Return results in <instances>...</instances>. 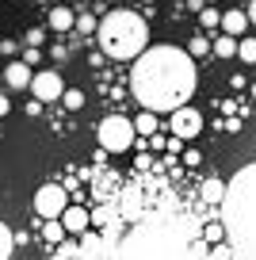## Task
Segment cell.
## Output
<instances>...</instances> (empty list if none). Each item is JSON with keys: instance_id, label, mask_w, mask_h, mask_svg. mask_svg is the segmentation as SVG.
<instances>
[{"instance_id": "1", "label": "cell", "mask_w": 256, "mask_h": 260, "mask_svg": "<svg viewBox=\"0 0 256 260\" xmlns=\"http://www.w3.org/2000/svg\"><path fill=\"white\" fill-rule=\"evenodd\" d=\"M203 230L191 214L172 207H149L142 187H122L92 211V226L77 245H61L73 260H210Z\"/></svg>"}, {"instance_id": "2", "label": "cell", "mask_w": 256, "mask_h": 260, "mask_svg": "<svg viewBox=\"0 0 256 260\" xmlns=\"http://www.w3.org/2000/svg\"><path fill=\"white\" fill-rule=\"evenodd\" d=\"M130 92L145 111H176L195 92V57L180 46H149L134 57Z\"/></svg>"}, {"instance_id": "3", "label": "cell", "mask_w": 256, "mask_h": 260, "mask_svg": "<svg viewBox=\"0 0 256 260\" xmlns=\"http://www.w3.org/2000/svg\"><path fill=\"white\" fill-rule=\"evenodd\" d=\"M222 226L233 260H256V161L245 165L226 184L222 199Z\"/></svg>"}, {"instance_id": "4", "label": "cell", "mask_w": 256, "mask_h": 260, "mask_svg": "<svg viewBox=\"0 0 256 260\" xmlns=\"http://www.w3.org/2000/svg\"><path fill=\"white\" fill-rule=\"evenodd\" d=\"M100 46H104L107 57L115 61H134L145 46H149V23H145L138 12L126 8H115L100 19V31H96Z\"/></svg>"}, {"instance_id": "5", "label": "cell", "mask_w": 256, "mask_h": 260, "mask_svg": "<svg viewBox=\"0 0 256 260\" xmlns=\"http://www.w3.org/2000/svg\"><path fill=\"white\" fill-rule=\"evenodd\" d=\"M100 146H104V153H126L130 146H134V119H126V115H107L104 122H100Z\"/></svg>"}, {"instance_id": "6", "label": "cell", "mask_w": 256, "mask_h": 260, "mask_svg": "<svg viewBox=\"0 0 256 260\" xmlns=\"http://www.w3.org/2000/svg\"><path fill=\"white\" fill-rule=\"evenodd\" d=\"M69 207V195L61 184H42L35 191V214L39 218H61V211Z\"/></svg>"}, {"instance_id": "7", "label": "cell", "mask_w": 256, "mask_h": 260, "mask_svg": "<svg viewBox=\"0 0 256 260\" xmlns=\"http://www.w3.org/2000/svg\"><path fill=\"white\" fill-rule=\"evenodd\" d=\"M31 92L42 100V104H54V100H61L65 84H61V73L57 69H42V73L31 77Z\"/></svg>"}, {"instance_id": "8", "label": "cell", "mask_w": 256, "mask_h": 260, "mask_svg": "<svg viewBox=\"0 0 256 260\" xmlns=\"http://www.w3.org/2000/svg\"><path fill=\"white\" fill-rule=\"evenodd\" d=\"M203 130V115L195 111V107H176L172 111V134H180V138H195Z\"/></svg>"}, {"instance_id": "9", "label": "cell", "mask_w": 256, "mask_h": 260, "mask_svg": "<svg viewBox=\"0 0 256 260\" xmlns=\"http://www.w3.org/2000/svg\"><path fill=\"white\" fill-rule=\"evenodd\" d=\"M31 77H35V69H31L27 61H12L8 69H4V84H8V88H16V92L31 88Z\"/></svg>"}, {"instance_id": "10", "label": "cell", "mask_w": 256, "mask_h": 260, "mask_svg": "<svg viewBox=\"0 0 256 260\" xmlns=\"http://www.w3.org/2000/svg\"><path fill=\"white\" fill-rule=\"evenodd\" d=\"M61 222H65V230H69V234H84V230L92 226V214L84 211V207H65L61 211Z\"/></svg>"}, {"instance_id": "11", "label": "cell", "mask_w": 256, "mask_h": 260, "mask_svg": "<svg viewBox=\"0 0 256 260\" xmlns=\"http://www.w3.org/2000/svg\"><path fill=\"white\" fill-rule=\"evenodd\" d=\"M46 27H50V31H57V35H61V31H73V27H77V12H69L65 4H57V8L46 16Z\"/></svg>"}, {"instance_id": "12", "label": "cell", "mask_w": 256, "mask_h": 260, "mask_svg": "<svg viewBox=\"0 0 256 260\" xmlns=\"http://www.w3.org/2000/svg\"><path fill=\"white\" fill-rule=\"evenodd\" d=\"M252 23V19H248V12H241V8H230V12H222V31L226 35H245V27Z\"/></svg>"}, {"instance_id": "13", "label": "cell", "mask_w": 256, "mask_h": 260, "mask_svg": "<svg viewBox=\"0 0 256 260\" xmlns=\"http://www.w3.org/2000/svg\"><path fill=\"white\" fill-rule=\"evenodd\" d=\"M199 199H203V203H218V207H222V199H226V184H222V180H207V184L199 187Z\"/></svg>"}, {"instance_id": "14", "label": "cell", "mask_w": 256, "mask_h": 260, "mask_svg": "<svg viewBox=\"0 0 256 260\" xmlns=\"http://www.w3.org/2000/svg\"><path fill=\"white\" fill-rule=\"evenodd\" d=\"M65 234H69V230H65V222H61V218H46V230H42V237H46L50 245H61V241H65Z\"/></svg>"}, {"instance_id": "15", "label": "cell", "mask_w": 256, "mask_h": 260, "mask_svg": "<svg viewBox=\"0 0 256 260\" xmlns=\"http://www.w3.org/2000/svg\"><path fill=\"white\" fill-rule=\"evenodd\" d=\"M237 42H241L237 35H226L222 31V39H214V54L218 57H237Z\"/></svg>"}, {"instance_id": "16", "label": "cell", "mask_w": 256, "mask_h": 260, "mask_svg": "<svg viewBox=\"0 0 256 260\" xmlns=\"http://www.w3.org/2000/svg\"><path fill=\"white\" fill-rule=\"evenodd\" d=\"M134 126H138V134H145V138H149V134H157V111H142L134 119Z\"/></svg>"}, {"instance_id": "17", "label": "cell", "mask_w": 256, "mask_h": 260, "mask_svg": "<svg viewBox=\"0 0 256 260\" xmlns=\"http://www.w3.org/2000/svg\"><path fill=\"white\" fill-rule=\"evenodd\" d=\"M12 249H16V234H12V230L0 222V260H8Z\"/></svg>"}, {"instance_id": "18", "label": "cell", "mask_w": 256, "mask_h": 260, "mask_svg": "<svg viewBox=\"0 0 256 260\" xmlns=\"http://www.w3.org/2000/svg\"><path fill=\"white\" fill-rule=\"evenodd\" d=\"M237 57H241V61H248V65H256V39H245V35H241Z\"/></svg>"}, {"instance_id": "19", "label": "cell", "mask_w": 256, "mask_h": 260, "mask_svg": "<svg viewBox=\"0 0 256 260\" xmlns=\"http://www.w3.org/2000/svg\"><path fill=\"white\" fill-rule=\"evenodd\" d=\"M61 104L69 107V111H80V107H84V92H80V88H65L61 92Z\"/></svg>"}, {"instance_id": "20", "label": "cell", "mask_w": 256, "mask_h": 260, "mask_svg": "<svg viewBox=\"0 0 256 260\" xmlns=\"http://www.w3.org/2000/svg\"><path fill=\"white\" fill-rule=\"evenodd\" d=\"M210 50H214V46H210V42H207V39H203V35H195V39H191V42H187V54H191V57H207V54H210Z\"/></svg>"}, {"instance_id": "21", "label": "cell", "mask_w": 256, "mask_h": 260, "mask_svg": "<svg viewBox=\"0 0 256 260\" xmlns=\"http://www.w3.org/2000/svg\"><path fill=\"white\" fill-rule=\"evenodd\" d=\"M203 237H207V241H226V226L222 222H207V226H203Z\"/></svg>"}, {"instance_id": "22", "label": "cell", "mask_w": 256, "mask_h": 260, "mask_svg": "<svg viewBox=\"0 0 256 260\" xmlns=\"http://www.w3.org/2000/svg\"><path fill=\"white\" fill-rule=\"evenodd\" d=\"M199 23H203V27H222V12L203 8V12H199Z\"/></svg>"}, {"instance_id": "23", "label": "cell", "mask_w": 256, "mask_h": 260, "mask_svg": "<svg viewBox=\"0 0 256 260\" xmlns=\"http://www.w3.org/2000/svg\"><path fill=\"white\" fill-rule=\"evenodd\" d=\"M77 31H84V35H92V31H100V23L92 16H77Z\"/></svg>"}, {"instance_id": "24", "label": "cell", "mask_w": 256, "mask_h": 260, "mask_svg": "<svg viewBox=\"0 0 256 260\" xmlns=\"http://www.w3.org/2000/svg\"><path fill=\"white\" fill-rule=\"evenodd\" d=\"M149 146H153V149H168V138H161V134H149Z\"/></svg>"}, {"instance_id": "25", "label": "cell", "mask_w": 256, "mask_h": 260, "mask_svg": "<svg viewBox=\"0 0 256 260\" xmlns=\"http://www.w3.org/2000/svg\"><path fill=\"white\" fill-rule=\"evenodd\" d=\"M8 111H12V100L4 96V92H0V119H4V115H8Z\"/></svg>"}, {"instance_id": "26", "label": "cell", "mask_w": 256, "mask_h": 260, "mask_svg": "<svg viewBox=\"0 0 256 260\" xmlns=\"http://www.w3.org/2000/svg\"><path fill=\"white\" fill-rule=\"evenodd\" d=\"M39 57H42V54H39V50L31 46V50H27V57H23V61H27V65H39Z\"/></svg>"}, {"instance_id": "27", "label": "cell", "mask_w": 256, "mask_h": 260, "mask_svg": "<svg viewBox=\"0 0 256 260\" xmlns=\"http://www.w3.org/2000/svg\"><path fill=\"white\" fill-rule=\"evenodd\" d=\"M245 12H248V19H252V23H256V0H252V4H248Z\"/></svg>"}, {"instance_id": "28", "label": "cell", "mask_w": 256, "mask_h": 260, "mask_svg": "<svg viewBox=\"0 0 256 260\" xmlns=\"http://www.w3.org/2000/svg\"><path fill=\"white\" fill-rule=\"evenodd\" d=\"M0 84H4V69H0Z\"/></svg>"}, {"instance_id": "29", "label": "cell", "mask_w": 256, "mask_h": 260, "mask_svg": "<svg viewBox=\"0 0 256 260\" xmlns=\"http://www.w3.org/2000/svg\"><path fill=\"white\" fill-rule=\"evenodd\" d=\"M252 96H256V84H252Z\"/></svg>"}, {"instance_id": "30", "label": "cell", "mask_w": 256, "mask_h": 260, "mask_svg": "<svg viewBox=\"0 0 256 260\" xmlns=\"http://www.w3.org/2000/svg\"><path fill=\"white\" fill-rule=\"evenodd\" d=\"M145 4H153V0H145Z\"/></svg>"}, {"instance_id": "31", "label": "cell", "mask_w": 256, "mask_h": 260, "mask_svg": "<svg viewBox=\"0 0 256 260\" xmlns=\"http://www.w3.org/2000/svg\"><path fill=\"white\" fill-rule=\"evenodd\" d=\"M65 4H73V0H65Z\"/></svg>"}]
</instances>
